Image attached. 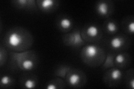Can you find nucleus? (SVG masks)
Returning a JSON list of instances; mask_svg holds the SVG:
<instances>
[{"label":"nucleus","instance_id":"20e7f679","mask_svg":"<svg viewBox=\"0 0 134 89\" xmlns=\"http://www.w3.org/2000/svg\"><path fill=\"white\" fill-rule=\"evenodd\" d=\"M82 39L90 44H98L102 40L103 35L102 28L95 23H89L81 30Z\"/></svg>","mask_w":134,"mask_h":89},{"label":"nucleus","instance_id":"f8f14e48","mask_svg":"<svg viewBox=\"0 0 134 89\" xmlns=\"http://www.w3.org/2000/svg\"><path fill=\"white\" fill-rule=\"evenodd\" d=\"M38 9L44 13H52L55 11L59 6V1L57 0H36Z\"/></svg>","mask_w":134,"mask_h":89},{"label":"nucleus","instance_id":"dca6fc26","mask_svg":"<svg viewBox=\"0 0 134 89\" xmlns=\"http://www.w3.org/2000/svg\"><path fill=\"white\" fill-rule=\"evenodd\" d=\"M123 31L128 35H132L134 33V17L129 16L124 18L122 22Z\"/></svg>","mask_w":134,"mask_h":89},{"label":"nucleus","instance_id":"9d476101","mask_svg":"<svg viewBox=\"0 0 134 89\" xmlns=\"http://www.w3.org/2000/svg\"><path fill=\"white\" fill-rule=\"evenodd\" d=\"M56 26L60 31L68 33L73 30L74 23L72 18L65 15L58 16L56 21Z\"/></svg>","mask_w":134,"mask_h":89},{"label":"nucleus","instance_id":"39448f33","mask_svg":"<svg viewBox=\"0 0 134 89\" xmlns=\"http://www.w3.org/2000/svg\"><path fill=\"white\" fill-rule=\"evenodd\" d=\"M64 81L66 86L79 88L83 87L87 82V77L84 72L78 69H71L67 73Z\"/></svg>","mask_w":134,"mask_h":89},{"label":"nucleus","instance_id":"6e6552de","mask_svg":"<svg viewBox=\"0 0 134 89\" xmlns=\"http://www.w3.org/2000/svg\"><path fill=\"white\" fill-rule=\"evenodd\" d=\"M123 76V73L121 69L114 67L107 70L103 75V81L108 86H116L121 82Z\"/></svg>","mask_w":134,"mask_h":89},{"label":"nucleus","instance_id":"1a4fd4ad","mask_svg":"<svg viewBox=\"0 0 134 89\" xmlns=\"http://www.w3.org/2000/svg\"><path fill=\"white\" fill-rule=\"evenodd\" d=\"M96 11L100 17L109 18L114 11V5L110 0H100L96 4Z\"/></svg>","mask_w":134,"mask_h":89},{"label":"nucleus","instance_id":"f03ea898","mask_svg":"<svg viewBox=\"0 0 134 89\" xmlns=\"http://www.w3.org/2000/svg\"><path fill=\"white\" fill-rule=\"evenodd\" d=\"M39 63V57L36 51L29 50L23 52L8 51V67L11 71L25 73L36 69Z\"/></svg>","mask_w":134,"mask_h":89},{"label":"nucleus","instance_id":"7ed1b4c3","mask_svg":"<svg viewBox=\"0 0 134 89\" xmlns=\"http://www.w3.org/2000/svg\"><path fill=\"white\" fill-rule=\"evenodd\" d=\"M105 49L98 44H90L83 46L81 58L84 63L91 67L101 66L106 58Z\"/></svg>","mask_w":134,"mask_h":89},{"label":"nucleus","instance_id":"aec40b11","mask_svg":"<svg viewBox=\"0 0 134 89\" xmlns=\"http://www.w3.org/2000/svg\"><path fill=\"white\" fill-rule=\"evenodd\" d=\"M116 53L113 52H109L106 54V56L103 63H102V68L103 70H107L111 69L112 67H115L114 58Z\"/></svg>","mask_w":134,"mask_h":89},{"label":"nucleus","instance_id":"412c9836","mask_svg":"<svg viewBox=\"0 0 134 89\" xmlns=\"http://www.w3.org/2000/svg\"><path fill=\"white\" fill-rule=\"evenodd\" d=\"M126 85L128 88H134V71L133 69H130L127 71L125 76Z\"/></svg>","mask_w":134,"mask_h":89},{"label":"nucleus","instance_id":"9b49d317","mask_svg":"<svg viewBox=\"0 0 134 89\" xmlns=\"http://www.w3.org/2000/svg\"><path fill=\"white\" fill-rule=\"evenodd\" d=\"M11 4L18 10L30 12L37 11L39 10L35 0H14L11 1Z\"/></svg>","mask_w":134,"mask_h":89},{"label":"nucleus","instance_id":"4be33fe9","mask_svg":"<svg viewBox=\"0 0 134 89\" xmlns=\"http://www.w3.org/2000/svg\"><path fill=\"white\" fill-rule=\"evenodd\" d=\"M8 51L5 46L1 45L0 47V66L2 67L8 61Z\"/></svg>","mask_w":134,"mask_h":89},{"label":"nucleus","instance_id":"f3484780","mask_svg":"<svg viewBox=\"0 0 134 89\" xmlns=\"http://www.w3.org/2000/svg\"><path fill=\"white\" fill-rule=\"evenodd\" d=\"M66 85L64 79L57 78L50 80L47 84L46 88L47 89H62L66 87Z\"/></svg>","mask_w":134,"mask_h":89},{"label":"nucleus","instance_id":"2eb2a0df","mask_svg":"<svg viewBox=\"0 0 134 89\" xmlns=\"http://www.w3.org/2000/svg\"><path fill=\"white\" fill-rule=\"evenodd\" d=\"M119 27L117 21L112 18H107L102 26L103 32H105L109 36L116 35L119 31Z\"/></svg>","mask_w":134,"mask_h":89},{"label":"nucleus","instance_id":"4468645a","mask_svg":"<svg viewBox=\"0 0 134 89\" xmlns=\"http://www.w3.org/2000/svg\"><path fill=\"white\" fill-rule=\"evenodd\" d=\"M20 85L23 88H35L37 85V79L36 76L33 74L26 73L22 75L20 79Z\"/></svg>","mask_w":134,"mask_h":89},{"label":"nucleus","instance_id":"423d86ee","mask_svg":"<svg viewBox=\"0 0 134 89\" xmlns=\"http://www.w3.org/2000/svg\"><path fill=\"white\" fill-rule=\"evenodd\" d=\"M107 44L111 52H122L129 48L130 39L125 34H116L112 36L107 40Z\"/></svg>","mask_w":134,"mask_h":89},{"label":"nucleus","instance_id":"f257e3e1","mask_svg":"<svg viewBox=\"0 0 134 89\" xmlns=\"http://www.w3.org/2000/svg\"><path fill=\"white\" fill-rule=\"evenodd\" d=\"M34 42L33 36L28 29L23 27H14L6 32L3 45L9 51L23 52L30 50Z\"/></svg>","mask_w":134,"mask_h":89},{"label":"nucleus","instance_id":"0eeeda50","mask_svg":"<svg viewBox=\"0 0 134 89\" xmlns=\"http://www.w3.org/2000/svg\"><path fill=\"white\" fill-rule=\"evenodd\" d=\"M63 43L68 47L78 49L83 47L86 44L81 36V30L77 28L64 34L62 37Z\"/></svg>","mask_w":134,"mask_h":89},{"label":"nucleus","instance_id":"6ab92c4d","mask_svg":"<svg viewBox=\"0 0 134 89\" xmlns=\"http://www.w3.org/2000/svg\"><path fill=\"white\" fill-rule=\"evenodd\" d=\"M71 69H72V67L68 65H60L57 67L55 71H54V75L55 77L60 78L64 80L67 73H68Z\"/></svg>","mask_w":134,"mask_h":89},{"label":"nucleus","instance_id":"ddd939ff","mask_svg":"<svg viewBox=\"0 0 134 89\" xmlns=\"http://www.w3.org/2000/svg\"><path fill=\"white\" fill-rule=\"evenodd\" d=\"M114 62L115 67L120 69L127 68L130 66L131 62L130 55L125 52L116 53Z\"/></svg>","mask_w":134,"mask_h":89},{"label":"nucleus","instance_id":"a211bd4d","mask_svg":"<svg viewBox=\"0 0 134 89\" xmlns=\"http://www.w3.org/2000/svg\"><path fill=\"white\" fill-rule=\"evenodd\" d=\"M16 84L15 79L9 75H2L0 80V87L1 88H10L14 86Z\"/></svg>","mask_w":134,"mask_h":89}]
</instances>
